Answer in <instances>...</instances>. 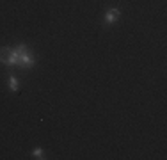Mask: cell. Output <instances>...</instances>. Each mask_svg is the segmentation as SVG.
<instances>
[{
  "instance_id": "cell-1",
  "label": "cell",
  "mask_w": 167,
  "mask_h": 160,
  "mask_svg": "<svg viewBox=\"0 0 167 160\" xmlns=\"http://www.w3.org/2000/svg\"><path fill=\"white\" fill-rule=\"evenodd\" d=\"M14 50L18 52V64H16V66L23 68V70L34 66V57H32V54L27 50L25 44H20V46H16Z\"/></svg>"
},
{
  "instance_id": "cell-2",
  "label": "cell",
  "mask_w": 167,
  "mask_h": 160,
  "mask_svg": "<svg viewBox=\"0 0 167 160\" xmlns=\"http://www.w3.org/2000/svg\"><path fill=\"white\" fill-rule=\"evenodd\" d=\"M0 62H4L7 66H16L18 64V52L13 48H0Z\"/></svg>"
},
{
  "instance_id": "cell-3",
  "label": "cell",
  "mask_w": 167,
  "mask_h": 160,
  "mask_svg": "<svg viewBox=\"0 0 167 160\" xmlns=\"http://www.w3.org/2000/svg\"><path fill=\"white\" fill-rule=\"evenodd\" d=\"M119 18V9H109L105 13V22L107 23H114Z\"/></svg>"
},
{
  "instance_id": "cell-4",
  "label": "cell",
  "mask_w": 167,
  "mask_h": 160,
  "mask_svg": "<svg viewBox=\"0 0 167 160\" xmlns=\"http://www.w3.org/2000/svg\"><path fill=\"white\" fill-rule=\"evenodd\" d=\"M9 87H11V91H16V89H18V80L14 77L9 78Z\"/></svg>"
},
{
  "instance_id": "cell-5",
  "label": "cell",
  "mask_w": 167,
  "mask_h": 160,
  "mask_svg": "<svg viewBox=\"0 0 167 160\" xmlns=\"http://www.w3.org/2000/svg\"><path fill=\"white\" fill-rule=\"evenodd\" d=\"M34 158H43V149L38 148V149H34V153H32Z\"/></svg>"
}]
</instances>
